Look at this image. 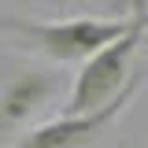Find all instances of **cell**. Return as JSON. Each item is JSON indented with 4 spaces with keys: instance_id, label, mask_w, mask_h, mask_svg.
I'll return each instance as SVG.
<instances>
[{
    "instance_id": "obj_5",
    "label": "cell",
    "mask_w": 148,
    "mask_h": 148,
    "mask_svg": "<svg viewBox=\"0 0 148 148\" xmlns=\"http://www.w3.org/2000/svg\"><path fill=\"white\" fill-rule=\"evenodd\" d=\"M59 4H67V0H59Z\"/></svg>"
},
{
    "instance_id": "obj_4",
    "label": "cell",
    "mask_w": 148,
    "mask_h": 148,
    "mask_svg": "<svg viewBox=\"0 0 148 148\" xmlns=\"http://www.w3.org/2000/svg\"><path fill=\"white\" fill-rule=\"evenodd\" d=\"M59 92V78L52 71H18L0 92V130H18Z\"/></svg>"
},
{
    "instance_id": "obj_1",
    "label": "cell",
    "mask_w": 148,
    "mask_h": 148,
    "mask_svg": "<svg viewBox=\"0 0 148 148\" xmlns=\"http://www.w3.org/2000/svg\"><path fill=\"white\" fill-rule=\"evenodd\" d=\"M145 37H148V0H133L130 30L82 63V71H78V78L71 85V100L63 104V115H89V111L104 108L108 100H115L137 78L133 56L141 52Z\"/></svg>"
},
{
    "instance_id": "obj_2",
    "label": "cell",
    "mask_w": 148,
    "mask_h": 148,
    "mask_svg": "<svg viewBox=\"0 0 148 148\" xmlns=\"http://www.w3.org/2000/svg\"><path fill=\"white\" fill-rule=\"evenodd\" d=\"M133 11L122 18H67V22H30V18H4V30L18 34L34 52L52 63H85L104 45L119 41L130 30Z\"/></svg>"
},
{
    "instance_id": "obj_3",
    "label": "cell",
    "mask_w": 148,
    "mask_h": 148,
    "mask_svg": "<svg viewBox=\"0 0 148 148\" xmlns=\"http://www.w3.org/2000/svg\"><path fill=\"white\" fill-rule=\"evenodd\" d=\"M137 89H141V71H137V78H133L115 100H108L104 108L89 111V115H59L52 122L30 130L15 148H96L100 137H104V133L119 122V115L130 108V100L137 96Z\"/></svg>"
}]
</instances>
